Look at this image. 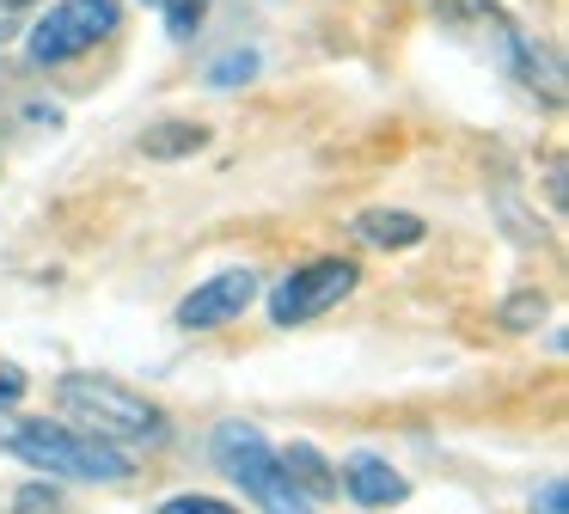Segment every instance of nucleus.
I'll list each match as a JSON object with an SVG mask.
<instances>
[{"label": "nucleus", "mask_w": 569, "mask_h": 514, "mask_svg": "<svg viewBox=\"0 0 569 514\" xmlns=\"http://www.w3.org/2000/svg\"><path fill=\"white\" fill-rule=\"evenodd\" d=\"M56 398H62V411L74 416L80 435L104 441V447H117V453H123V447H166V441H172V423H166L141 392H129L123 379L62 374Z\"/></svg>", "instance_id": "obj_1"}, {"label": "nucleus", "mask_w": 569, "mask_h": 514, "mask_svg": "<svg viewBox=\"0 0 569 514\" xmlns=\"http://www.w3.org/2000/svg\"><path fill=\"white\" fill-rule=\"evenodd\" d=\"M0 453L38 465L50 477H80V484H117L129 477V453L104 447V441L80 435V428H62L50 416H0Z\"/></svg>", "instance_id": "obj_2"}, {"label": "nucleus", "mask_w": 569, "mask_h": 514, "mask_svg": "<svg viewBox=\"0 0 569 514\" xmlns=\"http://www.w3.org/2000/svg\"><path fill=\"white\" fill-rule=\"evenodd\" d=\"M209 447H214V465H221V472L233 477V484L246 490L263 514H312V502L288 484L282 459H276L270 441H263L251 423H221Z\"/></svg>", "instance_id": "obj_3"}, {"label": "nucleus", "mask_w": 569, "mask_h": 514, "mask_svg": "<svg viewBox=\"0 0 569 514\" xmlns=\"http://www.w3.org/2000/svg\"><path fill=\"white\" fill-rule=\"evenodd\" d=\"M123 24V0H56L38 24H31V61L56 68V61H74L87 49H99L104 37Z\"/></svg>", "instance_id": "obj_4"}, {"label": "nucleus", "mask_w": 569, "mask_h": 514, "mask_svg": "<svg viewBox=\"0 0 569 514\" xmlns=\"http://www.w3.org/2000/svg\"><path fill=\"white\" fill-rule=\"evenodd\" d=\"M356 281H361V269L349 264V257H312V264L288 269L270 288V318L276 325H307V318L343 306L349 294H356Z\"/></svg>", "instance_id": "obj_5"}, {"label": "nucleus", "mask_w": 569, "mask_h": 514, "mask_svg": "<svg viewBox=\"0 0 569 514\" xmlns=\"http://www.w3.org/2000/svg\"><path fill=\"white\" fill-rule=\"evenodd\" d=\"M258 300V276L251 269H221V276L197 281V288L178 300V325L184 330H214V325H233L246 306Z\"/></svg>", "instance_id": "obj_6"}, {"label": "nucleus", "mask_w": 569, "mask_h": 514, "mask_svg": "<svg viewBox=\"0 0 569 514\" xmlns=\"http://www.w3.org/2000/svg\"><path fill=\"white\" fill-rule=\"evenodd\" d=\"M502 68L515 73L539 105H563V61L545 43H532V37H520V31H502Z\"/></svg>", "instance_id": "obj_7"}, {"label": "nucleus", "mask_w": 569, "mask_h": 514, "mask_svg": "<svg viewBox=\"0 0 569 514\" xmlns=\"http://www.w3.org/2000/svg\"><path fill=\"white\" fill-rule=\"evenodd\" d=\"M337 490H343L349 502H361V508H398V502L410 496V484L380 459V453H349V465H343V477H337Z\"/></svg>", "instance_id": "obj_8"}, {"label": "nucleus", "mask_w": 569, "mask_h": 514, "mask_svg": "<svg viewBox=\"0 0 569 514\" xmlns=\"http://www.w3.org/2000/svg\"><path fill=\"white\" fill-rule=\"evenodd\" d=\"M356 239L373 245V251H410V245H422V220L410 208H361Z\"/></svg>", "instance_id": "obj_9"}, {"label": "nucleus", "mask_w": 569, "mask_h": 514, "mask_svg": "<svg viewBox=\"0 0 569 514\" xmlns=\"http://www.w3.org/2000/svg\"><path fill=\"white\" fill-rule=\"evenodd\" d=\"M276 459H282L288 484H295L307 502H331V496H337V472H331V459H325L319 447L295 441V447H288V453H276Z\"/></svg>", "instance_id": "obj_10"}, {"label": "nucleus", "mask_w": 569, "mask_h": 514, "mask_svg": "<svg viewBox=\"0 0 569 514\" xmlns=\"http://www.w3.org/2000/svg\"><path fill=\"white\" fill-rule=\"evenodd\" d=\"M202 141H209V129L190 122V117H166V122H148V129H141V154L148 159H184V154H197Z\"/></svg>", "instance_id": "obj_11"}, {"label": "nucleus", "mask_w": 569, "mask_h": 514, "mask_svg": "<svg viewBox=\"0 0 569 514\" xmlns=\"http://www.w3.org/2000/svg\"><path fill=\"white\" fill-rule=\"evenodd\" d=\"M153 7L166 12V31H172L178 43H190V37H197V24L209 19V0H153Z\"/></svg>", "instance_id": "obj_12"}, {"label": "nucleus", "mask_w": 569, "mask_h": 514, "mask_svg": "<svg viewBox=\"0 0 569 514\" xmlns=\"http://www.w3.org/2000/svg\"><path fill=\"white\" fill-rule=\"evenodd\" d=\"M246 80H258V56L251 49H233V56H221L209 68V86H246Z\"/></svg>", "instance_id": "obj_13"}, {"label": "nucleus", "mask_w": 569, "mask_h": 514, "mask_svg": "<svg viewBox=\"0 0 569 514\" xmlns=\"http://www.w3.org/2000/svg\"><path fill=\"white\" fill-rule=\"evenodd\" d=\"M539 318H545V294H532V288H520L515 300L502 306V325H508V330H532Z\"/></svg>", "instance_id": "obj_14"}, {"label": "nucleus", "mask_w": 569, "mask_h": 514, "mask_svg": "<svg viewBox=\"0 0 569 514\" xmlns=\"http://www.w3.org/2000/svg\"><path fill=\"white\" fill-rule=\"evenodd\" d=\"M62 508H68L62 490H50V484H26L13 502V514H62Z\"/></svg>", "instance_id": "obj_15"}, {"label": "nucleus", "mask_w": 569, "mask_h": 514, "mask_svg": "<svg viewBox=\"0 0 569 514\" xmlns=\"http://www.w3.org/2000/svg\"><path fill=\"white\" fill-rule=\"evenodd\" d=\"M153 514H239V508L221 502V496H172V502H160Z\"/></svg>", "instance_id": "obj_16"}, {"label": "nucleus", "mask_w": 569, "mask_h": 514, "mask_svg": "<svg viewBox=\"0 0 569 514\" xmlns=\"http://www.w3.org/2000/svg\"><path fill=\"white\" fill-rule=\"evenodd\" d=\"M19 398H26V367L0 355V411H13Z\"/></svg>", "instance_id": "obj_17"}, {"label": "nucleus", "mask_w": 569, "mask_h": 514, "mask_svg": "<svg viewBox=\"0 0 569 514\" xmlns=\"http://www.w3.org/2000/svg\"><path fill=\"white\" fill-rule=\"evenodd\" d=\"M539 514H563V484H545V496H539Z\"/></svg>", "instance_id": "obj_18"}, {"label": "nucleus", "mask_w": 569, "mask_h": 514, "mask_svg": "<svg viewBox=\"0 0 569 514\" xmlns=\"http://www.w3.org/2000/svg\"><path fill=\"white\" fill-rule=\"evenodd\" d=\"M31 7V0H0V12H26Z\"/></svg>", "instance_id": "obj_19"}]
</instances>
